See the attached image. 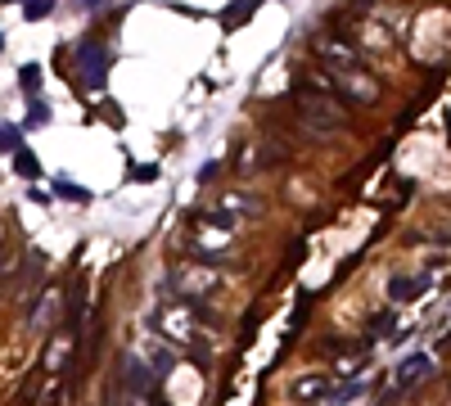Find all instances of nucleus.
<instances>
[{"instance_id":"17","label":"nucleus","mask_w":451,"mask_h":406,"mask_svg":"<svg viewBox=\"0 0 451 406\" xmlns=\"http://www.w3.org/2000/svg\"><path fill=\"white\" fill-rule=\"evenodd\" d=\"M226 203L235 208V213H258V194H230Z\"/></svg>"},{"instance_id":"16","label":"nucleus","mask_w":451,"mask_h":406,"mask_svg":"<svg viewBox=\"0 0 451 406\" xmlns=\"http://www.w3.org/2000/svg\"><path fill=\"white\" fill-rule=\"evenodd\" d=\"M397 325V312H375L370 316V334H384V329H393Z\"/></svg>"},{"instance_id":"23","label":"nucleus","mask_w":451,"mask_h":406,"mask_svg":"<svg viewBox=\"0 0 451 406\" xmlns=\"http://www.w3.org/2000/svg\"><path fill=\"white\" fill-rule=\"evenodd\" d=\"M0 55H5V32H0Z\"/></svg>"},{"instance_id":"5","label":"nucleus","mask_w":451,"mask_h":406,"mask_svg":"<svg viewBox=\"0 0 451 406\" xmlns=\"http://www.w3.org/2000/svg\"><path fill=\"white\" fill-rule=\"evenodd\" d=\"M258 9H262V0H230V5L222 9V28H226V32H239L244 23L258 14Z\"/></svg>"},{"instance_id":"9","label":"nucleus","mask_w":451,"mask_h":406,"mask_svg":"<svg viewBox=\"0 0 451 406\" xmlns=\"http://www.w3.org/2000/svg\"><path fill=\"white\" fill-rule=\"evenodd\" d=\"M55 199H64V203H91L95 194L86 186H77V181H68V176H59L55 181Z\"/></svg>"},{"instance_id":"11","label":"nucleus","mask_w":451,"mask_h":406,"mask_svg":"<svg viewBox=\"0 0 451 406\" xmlns=\"http://www.w3.org/2000/svg\"><path fill=\"white\" fill-rule=\"evenodd\" d=\"M18 86H23V95H28V100H32V95H41V68H36V64H23V68H18Z\"/></svg>"},{"instance_id":"3","label":"nucleus","mask_w":451,"mask_h":406,"mask_svg":"<svg viewBox=\"0 0 451 406\" xmlns=\"http://www.w3.org/2000/svg\"><path fill=\"white\" fill-rule=\"evenodd\" d=\"M429 285H433V276H429V271H424V276H393V280H388V298H393V303L401 307V303L420 298V293L429 289Z\"/></svg>"},{"instance_id":"13","label":"nucleus","mask_w":451,"mask_h":406,"mask_svg":"<svg viewBox=\"0 0 451 406\" xmlns=\"http://www.w3.org/2000/svg\"><path fill=\"white\" fill-rule=\"evenodd\" d=\"M55 307H59V298H55V293H45V298H41V307H36V312H32V325H50L55 321Z\"/></svg>"},{"instance_id":"10","label":"nucleus","mask_w":451,"mask_h":406,"mask_svg":"<svg viewBox=\"0 0 451 406\" xmlns=\"http://www.w3.org/2000/svg\"><path fill=\"white\" fill-rule=\"evenodd\" d=\"M325 393H334V384L321 375H307L302 384H294V397H325Z\"/></svg>"},{"instance_id":"8","label":"nucleus","mask_w":451,"mask_h":406,"mask_svg":"<svg viewBox=\"0 0 451 406\" xmlns=\"http://www.w3.org/2000/svg\"><path fill=\"white\" fill-rule=\"evenodd\" d=\"M50 118H55L50 104H45L41 95H32V100H28V118H23L18 127H23V131H36V127H50Z\"/></svg>"},{"instance_id":"19","label":"nucleus","mask_w":451,"mask_h":406,"mask_svg":"<svg viewBox=\"0 0 451 406\" xmlns=\"http://www.w3.org/2000/svg\"><path fill=\"white\" fill-rule=\"evenodd\" d=\"M217 171H222V163H203V167H199V181H203V186H208V181L217 176Z\"/></svg>"},{"instance_id":"20","label":"nucleus","mask_w":451,"mask_h":406,"mask_svg":"<svg viewBox=\"0 0 451 406\" xmlns=\"http://www.w3.org/2000/svg\"><path fill=\"white\" fill-rule=\"evenodd\" d=\"M28 199H32V203H41V208H45V203H55V194H45V190H36V181H32V194H28Z\"/></svg>"},{"instance_id":"2","label":"nucleus","mask_w":451,"mask_h":406,"mask_svg":"<svg viewBox=\"0 0 451 406\" xmlns=\"http://www.w3.org/2000/svg\"><path fill=\"white\" fill-rule=\"evenodd\" d=\"M298 113L316 131H338L343 127V108H334V100L321 91V86H298Z\"/></svg>"},{"instance_id":"6","label":"nucleus","mask_w":451,"mask_h":406,"mask_svg":"<svg viewBox=\"0 0 451 406\" xmlns=\"http://www.w3.org/2000/svg\"><path fill=\"white\" fill-rule=\"evenodd\" d=\"M154 379H158V375L140 361V356H127V384H131V393H144V397H149V393H158Z\"/></svg>"},{"instance_id":"7","label":"nucleus","mask_w":451,"mask_h":406,"mask_svg":"<svg viewBox=\"0 0 451 406\" xmlns=\"http://www.w3.org/2000/svg\"><path fill=\"white\" fill-rule=\"evenodd\" d=\"M14 171H18L23 181H41V176H45L41 158H36L32 150H23V145H18V150H14Z\"/></svg>"},{"instance_id":"22","label":"nucleus","mask_w":451,"mask_h":406,"mask_svg":"<svg viewBox=\"0 0 451 406\" xmlns=\"http://www.w3.org/2000/svg\"><path fill=\"white\" fill-rule=\"evenodd\" d=\"M0 5H23V0H0Z\"/></svg>"},{"instance_id":"12","label":"nucleus","mask_w":451,"mask_h":406,"mask_svg":"<svg viewBox=\"0 0 451 406\" xmlns=\"http://www.w3.org/2000/svg\"><path fill=\"white\" fill-rule=\"evenodd\" d=\"M23 145V127L18 122H0V154H14Z\"/></svg>"},{"instance_id":"4","label":"nucleus","mask_w":451,"mask_h":406,"mask_svg":"<svg viewBox=\"0 0 451 406\" xmlns=\"http://www.w3.org/2000/svg\"><path fill=\"white\" fill-rule=\"evenodd\" d=\"M429 371H433V361H429V356H424V352L406 356V361L397 366V393H411V388H416V384H420V379L429 375Z\"/></svg>"},{"instance_id":"15","label":"nucleus","mask_w":451,"mask_h":406,"mask_svg":"<svg viewBox=\"0 0 451 406\" xmlns=\"http://www.w3.org/2000/svg\"><path fill=\"white\" fill-rule=\"evenodd\" d=\"M149 371L154 375H167V371H172V352H167V348H158V343H149Z\"/></svg>"},{"instance_id":"14","label":"nucleus","mask_w":451,"mask_h":406,"mask_svg":"<svg viewBox=\"0 0 451 406\" xmlns=\"http://www.w3.org/2000/svg\"><path fill=\"white\" fill-rule=\"evenodd\" d=\"M50 9H55V0H28V5H23V18L41 23V18H50Z\"/></svg>"},{"instance_id":"1","label":"nucleus","mask_w":451,"mask_h":406,"mask_svg":"<svg viewBox=\"0 0 451 406\" xmlns=\"http://www.w3.org/2000/svg\"><path fill=\"white\" fill-rule=\"evenodd\" d=\"M108 68H113V55H108L104 41H95V36H86V41L77 45V55H72V72H77V81L86 86L91 95H100L108 86Z\"/></svg>"},{"instance_id":"18","label":"nucleus","mask_w":451,"mask_h":406,"mask_svg":"<svg viewBox=\"0 0 451 406\" xmlns=\"http://www.w3.org/2000/svg\"><path fill=\"white\" fill-rule=\"evenodd\" d=\"M131 181H158V167H131Z\"/></svg>"},{"instance_id":"21","label":"nucleus","mask_w":451,"mask_h":406,"mask_svg":"<svg viewBox=\"0 0 451 406\" xmlns=\"http://www.w3.org/2000/svg\"><path fill=\"white\" fill-rule=\"evenodd\" d=\"M77 5H81V9H100L104 0H77Z\"/></svg>"}]
</instances>
